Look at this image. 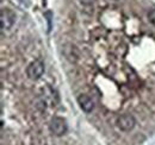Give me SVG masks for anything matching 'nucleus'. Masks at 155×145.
I'll use <instances>...</instances> for the list:
<instances>
[{
  "mask_svg": "<svg viewBox=\"0 0 155 145\" xmlns=\"http://www.w3.org/2000/svg\"><path fill=\"white\" fill-rule=\"evenodd\" d=\"M26 74L29 79L31 80H38L39 77L44 74V63L42 60H35L31 62L28 68H26Z\"/></svg>",
  "mask_w": 155,
  "mask_h": 145,
  "instance_id": "nucleus-1",
  "label": "nucleus"
},
{
  "mask_svg": "<svg viewBox=\"0 0 155 145\" xmlns=\"http://www.w3.org/2000/svg\"><path fill=\"white\" fill-rule=\"evenodd\" d=\"M16 21V14L10 8H2L0 12V23L2 30H8L13 26Z\"/></svg>",
  "mask_w": 155,
  "mask_h": 145,
  "instance_id": "nucleus-2",
  "label": "nucleus"
},
{
  "mask_svg": "<svg viewBox=\"0 0 155 145\" xmlns=\"http://www.w3.org/2000/svg\"><path fill=\"white\" fill-rule=\"evenodd\" d=\"M49 128H50L53 134L62 136L67 132V123H66L64 119H62L60 117H55V118L51 119V121L49 124Z\"/></svg>",
  "mask_w": 155,
  "mask_h": 145,
  "instance_id": "nucleus-3",
  "label": "nucleus"
},
{
  "mask_svg": "<svg viewBox=\"0 0 155 145\" xmlns=\"http://www.w3.org/2000/svg\"><path fill=\"white\" fill-rule=\"evenodd\" d=\"M116 124L122 131H131L135 127L136 120L131 114H122L117 118Z\"/></svg>",
  "mask_w": 155,
  "mask_h": 145,
  "instance_id": "nucleus-4",
  "label": "nucleus"
},
{
  "mask_svg": "<svg viewBox=\"0 0 155 145\" xmlns=\"http://www.w3.org/2000/svg\"><path fill=\"white\" fill-rule=\"evenodd\" d=\"M78 104H79L80 108L82 109L84 112H86V113L92 112L93 108H94V102H93V100H92L88 95H85V94H81V95L78 98Z\"/></svg>",
  "mask_w": 155,
  "mask_h": 145,
  "instance_id": "nucleus-5",
  "label": "nucleus"
},
{
  "mask_svg": "<svg viewBox=\"0 0 155 145\" xmlns=\"http://www.w3.org/2000/svg\"><path fill=\"white\" fill-rule=\"evenodd\" d=\"M63 54L66 56V58L69 60L71 62H75L79 58V51L73 44H66L63 47Z\"/></svg>",
  "mask_w": 155,
  "mask_h": 145,
  "instance_id": "nucleus-6",
  "label": "nucleus"
},
{
  "mask_svg": "<svg viewBox=\"0 0 155 145\" xmlns=\"http://www.w3.org/2000/svg\"><path fill=\"white\" fill-rule=\"evenodd\" d=\"M148 19H149V21H150L152 24L155 25V8L150 10V11L148 12Z\"/></svg>",
  "mask_w": 155,
  "mask_h": 145,
  "instance_id": "nucleus-7",
  "label": "nucleus"
},
{
  "mask_svg": "<svg viewBox=\"0 0 155 145\" xmlns=\"http://www.w3.org/2000/svg\"><path fill=\"white\" fill-rule=\"evenodd\" d=\"M94 1H96V0H80V2H81L82 5H92Z\"/></svg>",
  "mask_w": 155,
  "mask_h": 145,
  "instance_id": "nucleus-8",
  "label": "nucleus"
}]
</instances>
